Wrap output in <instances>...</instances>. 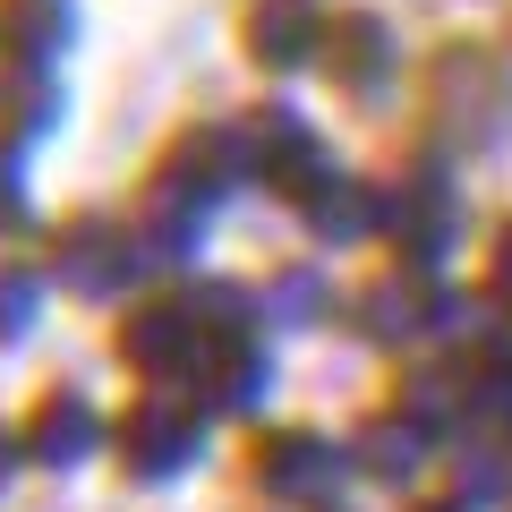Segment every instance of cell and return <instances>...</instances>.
Listing matches in <instances>:
<instances>
[{
	"mask_svg": "<svg viewBox=\"0 0 512 512\" xmlns=\"http://www.w3.org/2000/svg\"><path fill=\"white\" fill-rule=\"evenodd\" d=\"M308 35H316L308 0H256V9H248V43H256L265 69H291V60L308 52Z\"/></svg>",
	"mask_w": 512,
	"mask_h": 512,
	"instance_id": "6da1fadb",
	"label": "cell"
},
{
	"mask_svg": "<svg viewBox=\"0 0 512 512\" xmlns=\"http://www.w3.org/2000/svg\"><path fill=\"white\" fill-rule=\"evenodd\" d=\"M384 77V26L350 18V86H376Z\"/></svg>",
	"mask_w": 512,
	"mask_h": 512,
	"instance_id": "3957f363",
	"label": "cell"
},
{
	"mask_svg": "<svg viewBox=\"0 0 512 512\" xmlns=\"http://www.w3.org/2000/svg\"><path fill=\"white\" fill-rule=\"evenodd\" d=\"M0 26H9V43H26V60L52 52L60 35H69V9L60 0H0Z\"/></svg>",
	"mask_w": 512,
	"mask_h": 512,
	"instance_id": "7a4b0ae2",
	"label": "cell"
}]
</instances>
